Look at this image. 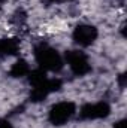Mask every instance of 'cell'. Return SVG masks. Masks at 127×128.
<instances>
[{
	"label": "cell",
	"instance_id": "5b68a950",
	"mask_svg": "<svg viewBox=\"0 0 127 128\" xmlns=\"http://www.w3.org/2000/svg\"><path fill=\"white\" fill-rule=\"evenodd\" d=\"M97 28L94 26L90 24H79L75 27V30L72 33V37L75 40V43H78L79 46H90L94 43V40L97 39Z\"/></svg>",
	"mask_w": 127,
	"mask_h": 128
},
{
	"label": "cell",
	"instance_id": "30bf717a",
	"mask_svg": "<svg viewBox=\"0 0 127 128\" xmlns=\"http://www.w3.org/2000/svg\"><path fill=\"white\" fill-rule=\"evenodd\" d=\"M26 20H27V14H26L23 9H17V10L14 12L12 18H11V22L15 24L17 27H21V26L26 22Z\"/></svg>",
	"mask_w": 127,
	"mask_h": 128
},
{
	"label": "cell",
	"instance_id": "3957f363",
	"mask_svg": "<svg viewBox=\"0 0 127 128\" xmlns=\"http://www.w3.org/2000/svg\"><path fill=\"white\" fill-rule=\"evenodd\" d=\"M64 60L69 64L70 70L78 76H84L91 72V64L88 61V57L81 51H67Z\"/></svg>",
	"mask_w": 127,
	"mask_h": 128
},
{
	"label": "cell",
	"instance_id": "8fae6325",
	"mask_svg": "<svg viewBox=\"0 0 127 128\" xmlns=\"http://www.w3.org/2000/svg\"><path fill=\"white\" fill-rule=\"evenodd\" d=\"M61 86H63V82H61L60 79H57V78L46 80V88H48L49 94H51V92H55V91H60Z\"/></svg>",
	"mask_w": 127,
	"mask_h": 128
},
{
	"label": "cell",
	"instance_id": "ba28073f",
	"mask_svg": "<svg viewBox=\"0 0 127 128\" xmlns=\"http://www.w3.org/2000/svg\"><path fill=\"white\" fill-rule=\"evenodd\" d=\"M46 80H48V79H46ZM46 80H45L42 85H39V86H33L32 92H30V101L39 103V101H42L45 97L49 94V91H48V88H46Z\"/></svg>",
	"mask_w": 127,
	"mask_h": 128
},
{
	"label": "cell",
	"instance_id": "9a60e30c",
	"mask_svg": "<svg viewBox=\"0 0 127 128\" xmlns=\"http://www.w3.org/2000/svg\"><path fill=\"white\" fill-rule=\"evenodd\" d=\"M46 2H60V0H46Z\"/></svg>",
	"mask_w": 127,
	"mask_h": 128
},
{
	"label": "cell",
	"instance_id": "8992f818",
	"mask_svg": "<svg viewBox=\"0 0 127 128\" xmlns=\"http://www.w3.org/2000/svg\"><path fill=\"white\" fill-rule=\"evenodd\" d=\"M20 49L17 39H0V55H15Z\"/></svg>",
	"mask_w": 127,
	"mask_h": 128
},
{
	"label": "cell",
	"instance_id": "7c38bea8",
	"mask_svg": "<svg viewBox=\"0 0 127 128\" xmlns=\"http://www.w3.org/2000/svg\"><path fill=\"white\" fill-rule=\"evenodd\" d=\"M114 128H127V121L126 119H120L118 122H115Z\"/></svg>",
	"mask_w": 127,
	"mask_h": 128
},
{
	"label": "cell",
	"instance_id": "9c48e42d",
	"mask_svg": "<svg viewBox=\"0 0 127 128\" xmlns=\"http://www.w3.org/2000/svg\"><path fill=\"white\" fill-rule=\"evenodd\" d=\"M46 79H48V78H46V73H45V70H42V68H36V70H33V72L29 73V82H30L32 86H39V85H42Z\"/></svg>",
	"mask_w": 127,
	"mask_h": 128
},
{
	"label": "cell",
	"instance_id": "6da1fadb",
	"mask_svg": "<svg viewBox=\"0 0 127 128\" xmlns=\"http://www.w3.org/2000/svg\"><path fill=\"white\" fill-rule=\"evenodd\" d=\"M34 58L42 70H49V72H60L64 64L61 55L54 48L45 43H40L34 48Z\"/></svg>",
	"mask_w": 127,
	"mask_h": 128
},
{
	"label": "cell",
	"instance_id": "7a4b0ae2",
	"mask_svg": "<svg viewBox=\"0 0 127 128\" xmlns=\"http://www.w3.org/2000/svg\"><path fill=\"white\" fill-rule=\"evenodd\" d=\"M76 112V106L75 103L72 101H60L57 104H54L51 109H49V113H48V119L52 125H64Z\"/></svg>",
	"mask_w": 127,
	"mask_h": 128
},
{
	"label": "cell",
	"instance_id": "277c9868",
	"mask_svg": "<svg viewBox=\"0 0 127 128\" xmlns=\"http://www.w3.org/2000/svg\"><path fill=\"white\" fill-rule=\"evenodd\" d=\"M111 113V107L108 103L105 101H99V103H88L84 104L79 110V118L81 119H103L106 116H109Z\"/></svg>",
	"mask_w": 127,
	"mask_h": 128
},
{
	"label": "cell",
	"instance_id": "52a82bcc",
	"mask_svg": "<svg viewBox=\"0 0 127 128\" xmlns=\"http://www.w3.org/2000/svg\"><path fill=\"white\" fill-rule=\"evenodd\" d=\"M30 73V66L26 60H18L12 64L11 70H9V74L12 78H24Z\"/></svg>",
	"mask_w": 127,
	"mask_h": 128
},
{
	"label": "cell",
	"instance_id": "4fadbf2b",
	"mask_svg": "<svg viewBox=\"0 0 127 128\" xmlns=\"http://www.w3.org/2000/svg\"><path fill=\"white\" fill-rule=\"evenodd\" d=\"M118 84H120V86H121V88H124V86H126V74H124V73H121V74L118 76Z\"/></svg>",
	"mask_w": 127,
	"mask_h": 128
},
{
	"label": "cell",
	"instance_id": "5bb4252c",
	"mask_svg": "<svg viewBox=\"0 0 127 128\" xmlns=\"http://www.w3.org/2000/svg\"><path fill=\"white\" fill-rule=\"evenodd\" d=\"M0 128H14V127H12V124L9 121L3 119V121H0Z\"/></svg>",
	"mask_w": 127,
	"mask_h": 128
}]
</instances>
